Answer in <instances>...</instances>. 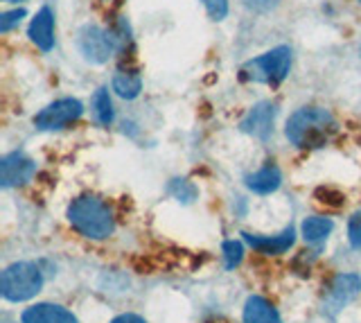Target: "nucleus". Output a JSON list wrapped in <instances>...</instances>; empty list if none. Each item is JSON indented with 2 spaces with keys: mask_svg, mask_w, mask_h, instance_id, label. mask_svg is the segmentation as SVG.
Instances as JSON below:
<instances>
[{
  "mask_svg": "<svg viewBox=\"0 0 361 323\" xmlns=\"http://www.w3.org/2000/svg\"><path fill=\"white\" fill-rule=\"evenodd\" d=\"M336 125L330 111L321 106H302L287 122V138L300 150L321 147L334 133Z\"/></svg>",
  "mask_w": 361,
  "mask_h": 323,
  "instance_id": "nucleus-1",
  "label": "nucleus"
},
{
  "mask_svg": "<svg viewBox=\"0 0 361 323\" xmlns=\"http://www.w3.org/2000/svg\"><path fill=\"white\" fill-rule=\"evenodd\" d=\"M68 221H71L79 236L90 240H104L116 228L111 206L95 195L77 197L71 208H68Z\"/></svg>",
  "mask_w": 361,
  "mask_h": 323,
  "instance_id": "nucleus-2",
  "label": "nucleus"
},
{
  "mask_svg": "<svg viewBox=\"0 0 361 323\" xmlns=\"http://www.w3.org/2000/svg\"><path fill=\"white\" fill-rule=\"evenodd\" d=\"M43 287V274L34 262H14L0 276V294L11 303L34 298Z\"/></svg>",
  "mask_w": 361,
  "mask_h": 323,
  "instance_id": "nucleus-3",
  "label": "nucleus"
},
{
  "mask_svg": "<svg viewBox=\"0 0 361 323\" xmlns=\"http://www.w3.org/2000/svg\"><path fill=\"white\" fill-rule=\"evenodd\" d=\"M289 66H291V50L280 46V48L264 52L262 57L248 61L242 68V73L246 80H251V82L276 86L287 77Z\"/></svg>",
  "mask_w": 361,
  "mask_h": 323,
  "instance_id": "nucleus-4",
  "label": "nucleus"
},
{
  "mask_svg": "<svg viewBox=\"0 0 361 323\" xmlns=\"http://www.w3.org/2000/svg\"><path fill=\"white\" fill-rule=\"evenodd\" d=\"M84 114V106L79 99L66 97V99H56V102L48 104L41 114L34 118V125L41 131H54V129H63Z\"/></svg>",
  "mask_w": 361,
  "mask_h": 323,
  "instance_id": "nucleus-5",
  "label": "nucleus"
},
{
  "mask_svg": "<svg viewBox=\"0 0 361 323\" xmlns=\"http://www.w3.org/2000/svg\"><path fill=\"white\" fill-rule=\"evenodd\" d=\"M79 50L82 54L93 63H104L109 61V57L116 52V43L111 39V32L102 30L97 25H86L79 30Z\"/></svg>",
  "mask_w": 361,
  "mask_h": 323,
  "instance_id": "nucleus-6",
  "label": "nucleus"
},
{
  "mask_svg": "<svg viewBox=\"0 0 361 323\" xmlns=\"http://www.w3.org/2000/svg\"><path fill=\"white\" fill-rule=\"evenodd\" d=\"M34 174H37V163L20 152L9 154L0 161V183L5 188L27 183V181H32Z\"/></svg>",
  "mask_w": 361,
  "mask_h": 323,
  "instance_id": "nucleus-7",
  "label": "nucleus"
},
{
  "mask_svg": "<svg viewBox=\"0 0 361 323\" xmlns=\"http://www.w3.org/2000/svg\"><path fill=\"white\" fill-rule=\"evenodd\" d=\"M274 120H276V106L271 102H259L242 120V131L253 138L264 140L274 131Z\"/></svg>",
  "mask_w": 361,
  "mask_h": 323,
  "instance_id": "nucleus-8",
  "label": "nucleus"
},
{
  "mask_svg": "<svg viewBox=\"0 0 361 323\" xmlns=\"http://www.w3.org/2000/svg\"><path fill=\"white\" fill-rule=\"evenodd\" d=\"M20 321L23 323H79L71 310L54 303H37L27 307L20 315Z\"/></svg>",
  "mask_w": 361,
  "mask_h": 323,
  "instance_id": "nucleus-9",
  "label": "nucleus"
},
{
  "mask_svg": "<svg viewBox=\"0 0 361 323\" xmlns=\"http://www.w3.org/2000/svg\"><path fill=\"white\" fill-rule=\"evenodd\" d=\"M30 39L37 48L48 52L54 46V16L48 7H43L41 12L32 18L30 23Z\"/></svg>",
  "mask_w": 361,
  "mask_h": 323,
  "instance_id": "nucleus-10",
  "label": "nucleus"
},
{
  "mask_svg": "<svg viewBox=\"0 0 361 323\" xmlns=\"http://www.w3.org/2000/svg\"><path fill=\"white\" fill-rule=\"evenodd\" d=\"M293 228H285L280 236H253V233H244V240L248 242V247H253L259 253H285L291 244H293Z\"/></svg>",
  "mask_w": 361,
  "mask_h": 323,
  "instance_id": "nucleus-11",
  "label": "nucleus"
},
{
  "mask_svg": "<svg viewBox=\"0 0 361 323\" xmlns=\"http://www.w3.org/2000/svg\"><path fill=\"white\" fill-rule=\"evenodd\" d=\"M244 323H282L278 310L262 296H251L244 303Z\"/></svg>",
  "mask_w": 361,
  "mask_h": 323,
  "instance_id": "nucleus-12",
  "label": "nucleus"
},
{
  "mask_svg": "<svg viewBox=\"0 0 361 323\" xmlns=\"http://www.w3.org/2000/svg\"><path fill=\"white\" fill-rule=\"evenodd\" d=\"M361 289V278L357 274H341L334 278L330 287V303L338 310L343 307L348 300H353Z\"/></svg>",
  "mask_w": 361,
  "mask_h": 323,
  "instance_id": "nucleus-13",
  "label": "nucleus"
},
{
  "mask_svg": "<svg viewBox=\"0 0 361 323\" xmlns=\"http://www.w3.org/2000/svg\"><path fill=\"white\" fill-rule=\"evenodd\" d=\"M280 181H282V174L276 165H264L262 170L253 172L251 176H246V185L248 190H253L257 195H271L276 193L280 188Z\"/></svg>",
  "mask_w": 361,
  "mask_h": 323,
  "instance_id": "nucleus-14",
  "label": "nucleus"
},
{
  "mask_svg": "<svg viewBox=\"0 0 361 323\" xmlns=\"http://www.w3.org/2000/svg\"><path fill=\"white\" fill-rule=\"evenodd\" d=\"M140 88H142V80H140L138 71L120 68L116 75H113V91L124 99H133L140 93Z\"/></svg>",
  "mask_w": 361,
  "mask_h": 323,
  "instance_id": "nucleus-15",
  "label": "nucleus"
},
{
  "mask_svg": "<svg viewBox=\"0 0 361 323\" xmlns=\"http://www.w3.org/2000/svg\"><path fill=\"white\" fill-rule=\"evenodd\" d=\"M334 224L330 217H307L302 221V238L310 244H321L332 233Z\"/></svg>",
  "mask_w": 361,
  "mask_h": 323,
  "instance_id": "nucleus-16",
  "label": "nucleus"
},
{
  "mask_svg": "<svg viewBox=\"0 0 361 323\" xmlns=\"http://www.w3.org/2000/svg\"><path fill=\"white\" fill-rule=\"evenodd\" d=\"M93 114L97 118L99 125H111L113 122V104H111V97H109V91L106 88H99L93 97Z\"/></svg>",
  "mask_w": 361,
  "mask_h": 323,
  "instance_id": "nucleus-17",
  "label": "nucleus"
},
{
  "mask_svg": "<svg viewBox=\"0 0 361 323\" xmlns=\"http://www.w3.org/2000/svg\"><path fill=\"white\" fill-rule=\"evenodd\" d=\"M224 255H226V267L233 269L235 264H240L242 255H244V247H242L240 242H235V240L224 242Z\"/></svg>",
  "mask_w": 361,
  "mask_h": 323,
  "instance_id": "nucleus-18",
  "label": "nucleus"
},
{
  "mask_svg": "<svg viewBox=\"0 0 361 323\" xmlns=\"http://www.w3.org/2000/svg\"><path fill=\"white\" fill-rule=\"evenodd\" d=\"M348 240L353 244L355 249H361V210L350 217V224H348Z\"/></svg>",
  "mask_w": 361,
  "mask_h": 323,
  "instance_id": "nucleus-19",
  "label": "nucleus"
},
{
  "mask_svg": "<svg viewBox=\"0 0 361 323\" xmlns=\"http://www.w3.org/2000/svg\"><path fill=\"white\" fill-rule=\"evenodd\" d=\"M201 3L214 20H221L226 14H228V0H201Z\"/></svg>",
  "mask_w": 361,
  "mask_h": 323,
  "instance_id": "nucleus-20",
  "label": "nucleus"
},
{
  "mask_svg": "<svg viewBox=\"0 0 361 323\" xmlns=\"http://www.w3.org/2000/svg\"><path fill=\"white\" fill-rule=\"evenodd\" d=\"M25 16V9H14V12H7L0 18V32H9L14 25L20 23V18Z\"/></svg>",
  "mask_w": 361,
  "mask_h": 323,
  "instance_id": "nucleus-21",
  "label": "nucleus"
},
{
  "mask_svg": "<svg viewBox=\"0 0 361 323\" xmlns=\"http://www.w3.org/2000/svg\"><path fill=\"white\" fill-rule=\"evenodd\" d=\"M242 3L246 7H251V9H259V12H267V9L278 7L280 0H242Z\"/></svg>",
  "mask_w": 361,
  "mask_h": 323,
  "instance_id": "nucleus-22",
  "label": "nucleus"
},
{
  "mask_svg": "<svg viewBox=\"0 0 361 323\" xmlns=\"http://www.w3.org/2000/svg\"><path fill=\"white\" fill-rule=\"evenodd\" d=\"M111 323H147L142 317H138V315H120V317H116Z\"/></svg>",
  "mask_w": 361,
  "mask_h": 323,
  "instance_id": "nucleus-23",
  "label": "nucleus"
},
{
  "mask_svg": "<svg viewBox=\"0 0 361 323\" xmlns=\"http://www.w3.org/2000/svg\"><path fill=\"white\" fill-rule=\"evenodd\" d=\"M7 3H11V0H7Z\"/></svg>",
  "mask_w": 361,
  "mask_h": 323,
  "instance_id": "nucleus-24",
  "label": "nucleus"
},
{
  "mask_svg": "<svg viewBox=\"0 0 361 323\" xmlns=\"http://www.w3.org/2000/svg\"><path fill=\"white\" fill-rule=\"evenodd\" d=\"M359 3H361V0H359Z\"/></svg>",
  "mask_w": 361,
  "mask_h": 323,
  "instance_id": "nucleus-25",
  "label": "nucleus"
}]
</instances>
